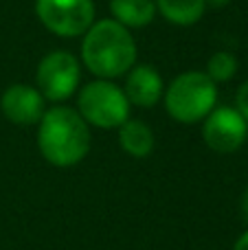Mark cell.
I'll return each mask as SVG.
<instances>
[{
    "label": "cell",
    "mask_w": 248,
    "mask_h": 250,
    "mask_svg": "<svg viewBox=\"0 0 248 250\" xmlns=\"http://www.w3.org/2000/svg\"><path fill=\"white\" fill-rule=\"evenodd\" d=\"M82 62L97 79H112L127 75L136 64V42L130 29L117 20H99L83 33Z\"/></svg>",
    "instance_id": "cell-1"
},
{
    "label": "cell",
    "mask_w": 248,
    "mask_h": 250,
    "mask_svg": "<svg viewBox=\"0 0 248 250\" xmlns=\"http://www.w3.org/2000/svg\"><path fill=\"white\" fill-rule=\"evenodd\" d=\"M38 149L53 167H73L90 151V125L68 105H53L38 123Z\"/></svg>",
    "instance_id": "cell-2"
},
{
    "label": "cell",
    "mask_w": 248,
    "mask_h": 250,
    "mask_svg": "<svg viewBox=\"0 0 248 250\" xmlns=\"http://www.w3.org/2000/svg\"><path fill=\"white\" fill-rule=\"evenodd\" d=\"M165 108L174 121L193 125L205 121L218 104V86L202 70H187L171 79L163 92Z\"/></svg>",
    "instance_id": "cell-3"
},
{
    "label": "cell",
    "mask_w": 248,
    "mask_h": 250,
    "mask_svg": "<svg viewBox=\"0 0 248 250\" xmlns=\"http://www.w3.org/2000/svg\"><path fill=\"white\" fill-rule=\"evenodd\" d=\"M77 112L92 127L119 129L130 119V101L117 83L97 79L79 90Z\"/></svg>",
    "instance_id": "cell-4"
},
{
    "label": "cell",
    "mask_w": 248,
    "mask_h": 250,
    "mask_svg": "<svg viewBox=\"0 0 248 250\" xmlns=\"http://www.w3.org/2000/svg\"><path fill=\"white\" fill-rule=\"evenodd\" d=\"M79 79H82V66L77 57L68 51H53L44 55L35 73L40 95L51 104L70 99L77 92Z\"/></svg>",
    "instance_id": "cell-5"
},
{
    "label": "cell",
    "mask_w": 248,
    "mask_h": 250,
    "mask_svg": "<svg viewBox=\"0 0 248 250\" xmlns=\"http://www.w3.org/2000/svg\"><path fill=\"white\" fill-rule=\"evenodd\" d=\"M35 16L60 38H79L95 24L92 0H35Z\"/></svg>",
    "instance_id": "cell-6"
},
{
    "label": "cell",
    "mask_w": 248,
    "mask_h": 250,
    "mask_svg": "<svg viewBox=\"0 0 248 250\" xmlns=\"http://www.w3.org/2000/svg\"><path fill=\"white\" fill-rule=\"evenodd\" d=\"M248 136V121L235 108H213V112L205 119L202 138L207 147L218 154H233L244 145Z\"/></svg>",
    "instance_id": "cell-7"
},
{
    "label": "cell",
    "mask_w": 248,
    "mask_h": 250,
    "mask_svg": "<svg viewBox=\"0 0 248 250\" xmlns=\"http://www.w3.org/2000/svg\"><path fill=\"white\" fill-rule=\"evenodd\" d=\"M0 110L13 125H38L46 112V101L40 90L29 83H11L0 97Z\"/></svg>",
    "instance_id": "cell-8"
},
{
    "label": "cell",
    "mask_w": 248,
    "mask_h": 250,
    "mask_svg": "<svg viewBox=\"0 0 248 250\" xmlns=\"http://www.w3.org/2000/svg\"><path fill=\"white\" fill-rule=\"evenodd\" d=\"M123 92H125L130 105L154 108L165 92V83H163L161 73L152 64H134V68L125 77Z\"/></svg>",
    "instance_id": "cell-9"
},
{
    "label": "cell",
    "mask_w": 248,
    "mask_h": 250,
    "mask_svg": "<svg viewBox=\"0 0 248 250\" xmlns=\"http://www.w3.org/2000/svg\"><path fill=\"white\" fill-rule=\"evenodd\" d=\"M154 132L139 119H127L119 127V145L132 158H147L154 151Z\"/></svg>",
    "instance_id": "cell-10"
},
{
    "label": "cell",
    "mask_w": 248,
    "mask_h": 250,
    "mask_svg": "<svg viewBox=\"0 0 248 250\" xmlns=\"http://www.w3.org/2000/svg\"><path fill=\"white\" fill-rule=\"evenodd\" d=\"M110 11L125 29H143L158 13L154 0H110Z\"/></svg>",
    "instance_id": "cell-11"
},
{
    "label": "cell",
    "mask_w": 248,
    "mask_h": 250,
    "mask_svg": "<svg viewBox=\"0 0 248 250\" xmlns=\"http://www.w3.org/2000/svg\"><path fill=\"white\" fill-rule=\"evenodd\" d=\"M156 11L176 26H191L202 20L207 11V0H154Z\"/></svg>",
    "instance_id": "cell-12"
},
{
    "label": "cell",
    "mask_w": 248,
    "mask_h": 250,
    "mask_svg": "<svg viewBox=\"0 0 248 250\" xmlns=\"http://www.w3.org/2000/svg\"><path fill=\"white\" fill-rule=\"evenodd\" d=\"M207 75H209L211 82L215 83H224V82H231L237 73V60L233 53L228 51H218L209 57L207 62Z\"/></svg>",
    "instance_id": "cell-13"
},
{
    "label": "cell",
    "mask_w": 248,
    "mask_h": 250,
    "mask_svg": "<svg viewBox=\"0 0 248 250\" xmlns=\"http://www.w3.org/2000/svg\"><path fill=\"white\" fill-rule=\"evenodd\" d=\"M235 110L242 114V117L248 121V79L237 88V95H235Z\"/></svg>",
    "instance_id": "cell-14"
},
{
    "label": "cell",
    "mask_w": 248,
    "mask_h": 250,
    "mask_svg": "<svg viewBox=\"0 0 248 250\" xmlns=\"http://www.w3.org/2000/svg\"><path fill=\"white\" fill-rule=\"evenodd\" d=\"M233 250H248V230L246 233L240 235V239L235 242V246H233Z\"/></svg>",
    "instance_id": "cell-15"
},
{
    "label": "cell",
    "mask_w": 248,
    "mask_h": 250,
    "mask_svg": "<svg viewBox=\"0 0 248 250\" xmlns=\"http://www.w3.org/2000/svg\"><path fill=\"white\" fill-rule=\"evenodd\" d=\"M231 4V0H207V7H213V9H222Z\"/></svg>",
    "instance_id": "cell-16"
},
{
    "label": "cell",
    "mask_w": 248,
    "mask_h": 250,
    "mask_svg": "<svg viewBox=\"0 0 248 250\" xmlns=\"http://www.w3.org/2000/svg\"><path fill=\"white\" fill-rule=\"evenodd\" d=\"M242 215H244V220L248 222V189H246L244 198H242Z\"/></svg>",
    "instance_id": "cell-17"
}]
</instances>
